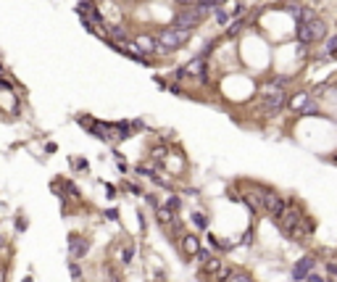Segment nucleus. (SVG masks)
Wrapping results in <instances>:
<instances>
[{
    "mask_svg": "<svg viewBox=\"0 0 337 282\" xmlns=\"http://www.w3.org/2000/svg\"><path fill=\"white\" fill-rule=\"evenodd\" d=\"M258 98H261L264 111H269V113L282 111L287 106V79L274 77L271 82H266V85L261 87V93H258Z\"/></svg>",
    "mask_w": 337,
    "mask_h": 282,
    "instance_id": "f257e3e1",
    "label": "nucleus"
},
{
    "mask_svg": "<svg viewBox=\"0 0 337 282\" xmlns=\"http://www.w3.org/2000/svg\"><path fill=\"white\" fill-rule=\"evenodd\" d=\"M295 35H298V42L313 45V42H319V40L327 37V24L316 16V13H311V16H305L295 24Z\"/></svg>",
    "mask_w": 337,
    "mask_h": 282,
    "instance_id": "f03ea898",
    "label": "nucleus"
},
{
    "mask_svg": "<svg viewBox=\"0 0 337 282\" xmlns=\"http://www.w3.org/2000/svg\"><path fill=\"white\" fill-rule=\"evenodd\" d=\"M190 37H193V32H187V29L164 27L156 35V40H158V56H166V53H174V50L185 48V45L190 42Z\"/></svg>",
    "mask_w": 337,
    "mask_h": 282,
    "instance_id": "7ed1b4c3",
    "label": "nucleus"
},
{
    "mask_svg": "<svg viewBox=\"0 0 337 282\" xmlns=\"http://www.w3.org/2000/svg\"><path fill=\"white\" fill-rule=\"evenodd\" d=\"M287 106L295 113H303V116H316V113L321 111V103H319L316 93H298L293 98H287Z\"/></svg>",
    "mask_w": 337,
    "mask_h": 282,
    "instance_id": "20e7f679",
    "label": "nucleus"
},
{
    "mask_svg": "<svg viewBox=\"0 0 337 282\" xmlns=\"http://www.w3.org/2000/svg\"><path fill=\"white\" fill-rule=\"evenodd\" d=\"M261 198V211H266L269 216H277L282 209H285V201L277 195V193H271V190H266V193L258 195Z\"/></svg>",
    "mask_w": 337,
    "mask_h": 282,
    "instance_id": "39448f33",
    "label": "nucleus"
},
{
    "mask_svg": "<svg viewBox=\"0 0 337 282\" xmlns=\"http://www.w3.org/2000/svg\"><path fill=\"white\" fill-rule=\"evenodd\" d=\"M87 248H90V243L84 240V238H79V235H71V238H68V253H71L74 261L87 253Z\"/></svg>",
    "mask_w": 337,
    "mask_h": 282,
    "instance_id": "423d86ee",
    "label": "nucleus"
},
{
    "mask_svg": "<svg viewBox=\"0 0 337 282\" xmlns=\"http://www.w3.org/2000/svg\"><path fill=\"white\" fill-rule=\"evenodd\" d=\"M313 269V258H308V256H305V258H301V261H298L295 264V269H293V280H298V282H301V280H305V277H308V272Z\"/></svg>",
    "mask_w": 337,
    "mask_h": 282,
    "instance_id": "0eeeda50",
    "label": "nucleus"
},
{
    "mask_svg": "<svg viewBox=\"0 0 337 282\" xmlns=\"http://www.w3.org/2000/svg\"><path fill=\"white\" fill-rule=\"evenodd\" d=\"M179 248H182V253L185 256H198V250H201V243H198L195 235H185L179 243Z\"/></svg>",
    "mask_w": 337,
    "mask_h": 282,
    "instance_id": "6e6552de",
    "label": "nucleus"
},
{
    "mask_svg": "<svg viewBox=\"0 0 337 282\" xmlns=\"http://www.w3.org/2000/svg\"><path fill=\"white\" fill-rule=\"evenodd\" d=\"M324 56H327V58H337V35H327Z\"/></svg>",
    "mask_w": 337,
    "mask_h": 282,
    "instance_id": "1a4fd4ad",
    "label": "nucleus"
},
{
    "mask_svg": "<svg viewBox=\"0 0 337 282\" xmlns=\"http://www.w3.org/2000/svg\"><path fill=\"white\" fill-rule=\"evenodd\" d=\"M0 93H8V95H16V85H13V82H11L8 77H5V74H3V77H0Z\"/></svg>",
    "mask_w": 337,
    "mask_h": 282,
    "instance_id": "9d476101",
    "label": "nucleus"
},
{
    "mask_svg": "<svg viewBox=\"0 0 337 282\" xmlns=\"http://www.w3.org/2000/svg\"><path fill=\"white\" fill-rule=\"evenodd\" d=\"M166 209L171 211V214H177V209H179V198H177V195H168V198H166Z\"/></svg>",
    "mask_w": 337,
    "mask_h": 282,
    "instance_id": "9b49d317",
    "label": "nucleus"
},
{
    "mask_svg": "<svg viewBox=\"0 0 337 282\" xmlns=\"http://www.w3.org/2000/svg\"><path fill=\"white\" fill-rule=\"evenodd\" d=\"M227 282H253V280L248 277V274H242V272H232Z\"/></svg>",
    "mask_w": 337,
    "mask_h": 282,
    "instance_id": "f8f14e48",
    "label": "nucleus"
},
{
    "mask_svg": "<svg viewBox=\"0 0 337 282\" xmlns=\"http://www.w3.org/2000/svg\"><path fill=\"white\" fill-rule=\"evenodd\" d=\"M193 222H195V227H201V230L208 227V219H205L203 214H193Z\"/></svg>",
    "mask_w": 337,
    "mask_h": 282,
    "instance_id": "ddd939ff",
    "label": "nucleus"
},
{
    "mask_svg": "<svg viewBox=\"0 0 337 282\" xmlns=\"http://www.w3.org/2000/svg\"><path fill=\"white\" fill-rule=\"evenodd\" d=\"M74 166H76V169H84V172H87V161H82V158H76Z\"/></svg>",
    "mask_w": 337,
    "mask_h": 282,
    "instance_id": "4468645a",
    "label": "nucleus"
},
{
    "mask_svg": "<svg viewBox=\"0 0 337 282\" xmlns=\"http://www.w3.org/2000/svg\"><path fill=\"white\" fill-rule=\"evenodd\" d=\"M71 274H74V280L82 277V272H79V266H76V264H71Z\"/></svg>",
    "mask_w": 337,
    "mask_h": 282,
    "instance_id": "2eb2a0df",
    "label": "nucleus"
},
{
    "mask_svg": "<svg viewBox=\"0 0 337 282\" xmlns=\"http://www.w3.org/2000/svg\"><path fill=\"white\" fill-rule=\"evenodd\" d=\"M105 219H111V222H116V219H119V216H116V211H113V209H111V211H108V214H105Z\"/></svg>",
    "mask_w": 337,
    "mask_h": 282,
    "instance_id": "dca6fc26",
    "label": "nucleus"
},
{
    "mask_svg": "<svg viewBox=\"0 0 337 282\" xmlns=\"http://www.w3.org/2000/svg\"><path fill=\"white\" fill-rule=\"evenodd\" d=\"M3 74H5V69H3V64H0V77H3Z\"/></svg>",
    "mask_w": 337,
    "mask_h": 282,
    "instance_id": "f3484780",
    "label": "nucleus"
},
{
    "mask_svg": "<svg viewBox=\"0 0 337 282\" xmlns=\"http://www.w3.org/2000/svg\"><path fill=\"white\" fill-rule=\"evenodd\" d=\"M21 282H32V277H27V280H21Z\"/></svg>",
    "mask_w": 337,
    "mask_h": 282,
    "instance_id": "a211bd4d",
    "label": "nucleus"
},
{
    "mask_svg": "<svg viewBox=\"0 0 337 282\" xmlns=\"http://www.w3.org/2000/svg\"><path fill=\"white\" fill-rule=\"evenodd\" d=\"M0 246H3V238H0Z\"/></svg>",
    "mask_w": 337,
    "mask_h": 282,
    "instance_id": "6ab92c4d",
    "label": "nucleus"
}]
</instances>
